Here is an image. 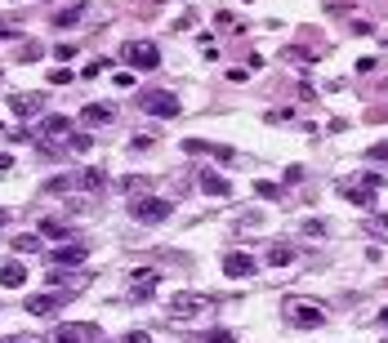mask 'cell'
I'll list each match as a JSON object with an SVG mask.
<instances>
[{"label": "cell", "instance_id": "cell-1", "mask_svg": "<svg viewBox=\"0 0 388 343\" xmlns=\"http://www.w3.org/2000/svg\"><path fill=\"white\" fill-rule=\"evenodd\" d=\"M121 59H125L130 72H156L161 67V50H156L152 41H130V45H121Z\"/></svg>", "mask_w": 388, "mask_h": 343}, {"label": "cell", "instance_id": "cell-2", "mask_svg": "<svg viewBox=\"0 0 388 343\" xmlns=\"http://www.w3.org/2000/svg\"><path fill=\"white\" fill-rule=\"evenodd\" d=\"M130 214H134L139 223H165V218L174 214V201H165V196H134Z\"/></svg>", "mask_w": 388, "mask_h": 343}, {"label": "cell", "instance_id": "cell-3", "mask_svg": "<svg viewBox=\"0 0 388 343\" xmlns=\"http://www.w3.org/2000/svg\"><path fill=\"white\" fill-rule=\"evenodd\" d=\"M139 107H143L147 116H178L183 103H178V94H170V90H147V94H139Z\"/></svg>", "mask_w": 388, "mask_h": 343}, {"label": "cell", "instance_id": "cell-4", "mask_svg": "<svg viewBox=\"0 0 388 343\" xmlns=\"http://www.w3.org/2000/svg\"><path fill=\"white\" fill-rule=\"evenodd\" d=\"M286 321L299 326V330H317V326H326V312H321L317 303H295V299H290L286 303Z\"/></svg>", "mask_w": 388, "mask_h": 343}, {"label": "cell", "instance_id": "cell-5", "mask_svg": "<svg viewBox=\"0 0 388 343\" xmlns=\"http://www.w3.org/2000/svg\"><path fill=\"white\" fill-rule=\"evenodd\" d=\"M259 272V259L245 250H228L223 254V276H232V281H241V276H254Z\"/></svg>", "mask_w": 388, "mask_h": 343}, {"label": "cell", "instance_id": "cell-6", "mask_svg": "<svg viewBox=\"0 0 388 343\" xmlns=\"http://www.w3.org/2000/svg\"><path fill=\"white\" fill-rule=\"evenodd\" d=\"M63 303H68V294H32V299H27L23 308L32 312V317H54V312H59Z\"/></svg>", "mask_w": 388, "mask_h": 343}, {"label": "cell", "instance_id": "cell-7", "mask_svg": "<svg viewBox=\"0 0 388 343\" xmlns=\"http://www.w3.org/2000/svg\"><path fill=\"white\" fill-rule=\"evenodd\" d=\"M85 254H90V250H85L81 241H63V245H54V250H50V259L59 263V268H68V263H85Z\"/></svg>", "mask_w": 388, "mask_h": 343}, {"label": "cell", "instance_id": "cell-8", "mask_svg": "<svg viewBox=\"0 0 388 343\" xmlns=\"http://www.w3.org/2000/svg\"><path fill=\"white\" fill-rule=\"evenodd\" d=\"M81 121L85 125H112V121H116V107H112V103H85Z\"/></svg>", "mask_w": 388, "mask_h": 343}, {"label": "cell", "instance_id": "cell-9", "mask_svg": "<svg viewBox=\"0 0 388 343\" xmlns=\"http://www.w3.org/2000/svg\"><path fill=\"white\" fill-rule=\"evenodd\" d=\"M183 152H192V156H214V160H228L232 147H223V143H205V138H187Z\"/></svg>", "mask_w": 388, "mask_h": 343}, {"label": "cell", "instance_id": "cell-10", "mask_svg": "<svg viewBox=\"0 0 388 343\" xmlns=\"http://www.w3.org/2000/svg\"><path fill=\"white\" fill-rule=\"evenodd\" d=\"M201 192H205V196H223V201H228L232 187H228V178H223V174H214V169H201Z\"/></svg>", "mask_w": 388, "mask_h": 343}, {"label": "cell", "instance_id": "cell-11", "mask_svg": "<svg viewBox=\"0 0 388 343\" xmlns=\"http://www.w3.org/2000/svg\"><path fill=\"white\" fill-rule=\"evenodd\" d=\"M5 98H9V94H5ZM9 107H14L18 116H36V112L45 107V98H41V94H14V98H9Z\"/></svg>", "mask_w": 388, "mask_h": 343}, {"label": "cell", "instance_id": "cell-12", "mask_svg": "<svg viewBox=\"0 0 388 343\" xmlns=\"http://www.w3.org/2000/svg\"><path fill=\"white\" fill-rule=\"evenodd\" d=\"M0 285H5V290H23V285H27V268L9 259L5 268H0Z\"/></svg>", "mask_w": 388, "mask_h": 343}, {"label": "cell", "instance_id": "cell-13", "mask_svg": "<svg viewBox=\"0 0 388 343\" xmlns=\"http://www.w3.org/2000/svg\"><path fill=\"white\" fill-rule=\"evenodd\" d=\"M130 281H134V299H152V290H156V272L134 268V272H130Z\"/></svg>", "mask_w": 388, "mask_h": 343}, {"label": "cell", "instance_id": "cell-14", "mask_svg": "<svg viewBox=\"0 0 388 343\" xmlns=\"http://www.w3.org/2000/svg\"><path fill=\"white\" fill-rule=\"evenodd\" d=\"M85 0H72L68 9H59V14H54V27H81V18H85Z\"/></svg>", "mask_w": 388, "mask_h": 343}, {"label": "cell", "instance_id": "cell-15", "mask_svg": "<svg viewBox=\"0 0 388 343\" xmlns=\"http://www.w3.org/2000/svg\"><path fill=\"white\" fill-rule=\"evenodd\" d=\"M85 339H90V326H81V321H68L54 330V343H85Z\"/></svg>", "mask_w": 388, "mask_h": 343}, {"label": "cell", "instance_id": "cell-16", "mask_svg": "<svg viewBox=\"0 0 388 343\" xmlns=\"http://www.w3.org/2000/svg\"><path fill=\"white\" fill-rule=\"evenodd\" d=\"M36 129H41L45 138H63V134H68V129H72V121H68V116H45V121H41V125H36Z\"/></svg>", "mask_w": 388, "mask_h": 343}, {"label": "cell", "instance_id": "cell-17", "mask_svg": "<svg viewBox=\"0 0 388 343\" xmlns=\"http://www.w3.org/2000/svg\"><path fill=\"white\" fill-rule=\"evenodd\" d=\"M201 308H205L201 294H178L174 299V317H192V312H201Z\"/></svg>", "mask_w": 388, "mask_h": 343}, {"label": "cell", "instance_id": "cell-18", "mask_svg": "<svg viewBox=\"0 0 388 343\" xmlns=\"http://www.w3.org/2000/svg\"><path fill=\"white\" fill-rule=\"evenodd\" d=\"M339 192H344V201H353V205H371V187H362V183H339Z\"/></svg>", "mask_w": 388, "mask_h": 343}, {"label": "cell", "instance_id": "cell-19", "mask_svg": "<svg viewBox=\"0 0 388 343\" xmlns=\"http://www.w3.org/2000/svg\"><path fill=\"white\" fill-rule=\"evenodd\" d=\"M41 236L45 241H63V236H72V232H68V223H59V218H41Z\"/></svg>", "mask_w": 388, "mask_h": 343}, {"label": "cell", "instance_id": "cell-20", "mask_svg": "<svg viewBox=\"0 0 388 343\" xmlns=\"http://www.w3.org/2000/svg\"><path fill=\"white\" fill-rule=\"evenodd\" d=\"M103 183H108V174H103V169H85V174L76 178V187H85V192H99Z\"/></svg>", "mask_w": 388, "mask_h": 343}, {"label": "cell", "instance_id": "cell-21", "mask_svg": "<svg viewBox=\"0 0 388 343\" xmlns=\"http://www.w3.org/2000/svg\"><path fill=\"white\" fill-rule=\"evenodd\" d=\"M268 263H272V268H286V263H295V250H290V245H272Z\"/></svg>", "mask_w": 388, "mask_h": 343}, {"label": "cell", "instance_id": "cell-22", "mask_svg": "<svg viewBox=\"0 0 388 343\" xmlns=\"http://www.w3.org/2000/svg\"><path fill=\"white\" fill-rule=\"evenodd\" d=\"M14 245L23 254H32V250H45V241H41V232H23V236H14Z\"/></svg>", "mask_w": 388, "mask_h": 343}, {"label": "cell", "instance_id": "cell-23", "mask_svg": "<svg viewBox=\"0 0 388 343\" xmlns=\"http://www.w3.org/2000/svg\"><path fill=\"white\" fill-rule=\"evenodd\" d=\"M50 285H85V276H68V272H50L45 276Z\"/></svg>", "mask_w": 388, "mask_h": 343}, {"label": "cell", "instance_id": "cell-24", "mask_svg": "<svg viewBox=\"0 0 388 343\" xmlns=\"http://www.w3.org/2000/svg\"><path fill=\"white\" fill-rule=\"evenodd\" d=\"M254 196H263V201H277L281 187H277V183H254Z\"/></svg>", "mask_w": 388, "mask_h": 343}, {"label": "cell", "instance_id": "cell-25", "mask_svg": "<svg viewBox=\"0 0 388 343\" xmlns=\"http://www.w3.org/2000/svg\"><path fill=\"white\" fill-rule=\"evenodd\" d=\"M201 343H236L232 330H210V335H201Z\"/></svg>", "mask_w": 388, "mask_h": 343}, {"label": "cell", "instance_id": "cell-26", "mask_svg": "<svg viewBox=\"0 0 388 343\" xmlns=\"http://www.w3.org/2000/svg\"><path fill=\"white\" fill-rule=\"evenodd\" d=\"M366 160H388V143H371V147H366Z\"/></svg>", "mask_w": 388, "mask_h": 343}, {"label": "cell", "instance_id": "cell-27", "mask_svg": "<svg viewBox=\"0 0 388 343\" xmlns=\"http://www.w3.org/2000/svg\"><path fill=\"white\" fill-rule=\"evenodd\" d=\"M290 59H295V63H312V50H308V45H295V50H290Z\"/></svg>", "mask_w": 388, "mask_h": 343}, {"label": "cell", "instance_id": "cell-28", "mask_svg": "<svg viewBox=\"0 0 388 343\" xmlns=\"http://www.w3.org/2000/svg\"><path fill=\"white\" fill-rule=\"evenodd\" d=\"M304 232H308V236H326V223H317V218H308V223H304Z\"/></svg>", "mask_w": 388, "mask_h": 343}, {"label": "cell", "instance_id": "cell-29", "mask_svg": "<svg viewBox=\"0 0 388 343\" xmlns=\"http://www.w3.org/2000/svg\"><path fill=\"white\" fill-rule=\"evenodd\" d=\"M50 81H54V85H68V81H72V72H68V67H59V72H50Z\"/></svg>", "mask_w": 388, "mask_h": 343}, {"label": "cell", "instance_id": "cell-30", "mask_svg": "<svg viewBox=\"0 0 388 343\" xmlns=\"http://www.w3.org/2000/svg\"><path fill=\"white\" fill-rule=\"evenodd\" d=\"M72 147H76V152H90V134H72Z\"/></svg>", "mask_w": 388, "mask_h": 343}, {"label": "cell", "instance_id": "cell-31", "mask_svg": "<svg viewBox=\"0 0 388 343\" xmlns=\"http://www.w3.org/2000/svg\"><path fill=\"white\" fill-rule=\"evenodd\" d=\"M125 343H152V339H147V330H130Z\"/></svg>", "mask_w": 388, "mask_h": 343}, {"label": "cell", "instance_id": "cell-32", "mask_svg": "<svg viewBox=\"0 0 388 343\" xmlns=\"http://www.w3.org/2000/svg\"><path fill=\"white\" fill-rule=\"evenodd\" d=\"M0 36H9V41H18V36H23V32H18L14 23H0Z\"/></svg>", "mask_w": 388, "mask_h": 343}, {"label": "cell", "instance_id": "cell-33", "mask_svg": "<svg viewBox=\"0 0 388 343\" xmlns=\"http://www.w3.org/2000/svg\"><path fill=\"white\" fill-rule=\"evenodd\" d=\"M9 165H14V156H9V152H0V174H5Z\"/></svg>", "mask_w": 388, "mask_h": 343}, {"label": "cell", "instance_id": "cell-34", "mask_svg": "<svg viewBox=\"0 0 388 343\" xmlns=\"http://www.w3.org/2000/svg\"><path fill=\"white\" fill-rule=\"evenodd\" d=\"M5 218H9V209H5V205H0V223H5Z\"/></svg>", "mask_w": 388, "mask_h": 343}, {"label": "cell", "instance_id": "cell-35", "mask_svg": "<svg viewBox=\"0 0 388 343\" xmlns=\"http://www.w3.org/2000/svg\"><path fill=\"white\" fill-rule=\"evenodd\" d=\"M380 321H384V326H388V308H384V312H380Z\"/></svg>", "mask_w": 388, "mask_h": 343}, {"label": "cell", "instance_id": "cell-36", "mask_svg": "<svg viewBox=\"0 0 388 343\" xmlns=\"http://www.w3.org/2000/svg\"><path fill=\"white\" fill-rule=\"evenodd\" d=\"M0 343H23V339H0Z\"/></svg>", "mask_w": 388, "mask_h": 343}, {"label": "cell", "instance_id": "cell-37", "mask_svg": "<svg viewBox=\"0 0 388 343\" xmlns=\"http://www.w3.org/2000/svg\"><path fill=\"white\" fill-rule=\"evenodd\" d=\"M380 227H388V218H380Z\"/></svg>", "mask_w": 388, "mask_h": 343}, {"label": "cell", "instance_id": "cell-38", "mask_svg": "<svg viewBox=\"0 0 388 343\" xmlns=\"http://www.w3.org/2000/svg\"><path fill=\"white\" fill-rule=\"evenodd\" d=\"M384 343H388V339H384Z\"/></svg>", "mask_w": 388, "mask_h": 343}]
</instances>
